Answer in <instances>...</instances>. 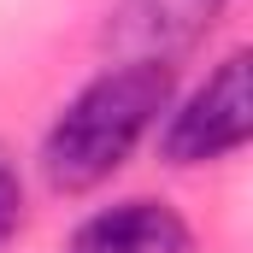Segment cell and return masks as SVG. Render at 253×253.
<instances>
[{
    "label": "cell",
    "mask_w": 253,
    "mask_h": 253,
    "mask_svg": "<svg viewBox=\"0 0 253 253\" xmlns=\"http://www.w3.org/2000/svg\"><path fill=\"white\" fill-rule=\"evenodd\" d=\"M177 94V71L147 59H112L100 65L42 129L36 147V171L53 194H94L106 189L141 141H153V129L165 118Z\"/></svg>",
    "instance_id": "cell-1"
},
{
    "label": "cell",
    "mask_w": 253,
    "mask_h": 253,
    "mask_svg": "<svg viewBox=\"0 0 253 253\" xmlns=\"http://www.w3.org/2000/svg\"><path fill=\"white\" fill-rule=\"evenodd\" d=\"M248 141H253V65L248 47H230L189 94H171L165 118L153 129V147L165 165L194 171V165L236 159Z\"/></svg>",
    "instance_id": "cell-2"
},
{
    "label": "cell",
    "mask_w": 253,
    "mask_h": 253,
    "mask_svg": "<svg viewBox=\"0 0 253 253\" xmlns=\"http://www.w3.org/2000/svg\"><path fill=\"white\" fill-rule=\"evenodd\" d=\"M230 0H112L106 12V47L112 59L177 65L218 30Z\"/></svg>",
    "instance_id": "cell-3"
},
{
    "label": "cell",
    "mask_w": 253,
    "mask_h": 253,
    "mask_svg": "<svg viewBox=\"0 0 253 253\" xmlns=\"http://www.w3.org/2000/svg\"><path fill=\"white\" fill-rule=\"evenodd\" d=\"M65 253H200V236L165 194H118L77 218Z\"/></svg>",
    "instance_id": "cell-4"
},
{
    "label": "cell",
    "mask_w": 253,
    "mask_h": 253,
    "mask_svg": "<svg viewBox=\"0 0 253 253\" xmlns=\"http://www.w3.org/2000/svg\"><path fill=\"white\" fill-rule=\"evenodd\" d=\"M24 218H30V189H24V165L0 147V253L24 236Z\"/></svg>",
    "instance_id": "cell-5"
}]
</instances>
